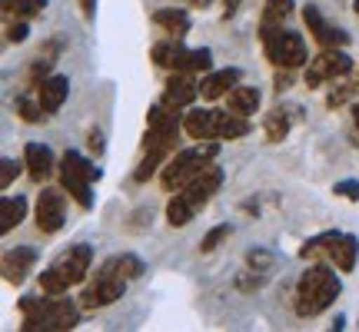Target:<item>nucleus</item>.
I'll use <instances>...</instances> for the list:
<instances>
[{
    "instance_id": "5",
    "label": "nucleus",
    "mask_w": 359,
    "mask_h": 332,
    "mask_svg": "<svg viewBox=\"0 0 359 332\" xmlns=\"http://www.w3.org/2000/svg\"><path fill=\"white\" fill-rule=\"evenodd\" d=\"M127 276L116 269V256L114 259H107L100 266V272H97V279L90 282L87 289H83V296H80V306L83 309H103V306H114L116 299H123V293H127Z\"/></svg>"
},
{
    "instance_id": "28",
    "label": "nucleus",
    "mask_w": 359,
    "mask_h": 332,
    "mask_svg": "<svg viewBox=\"0 0 359 332\" xmlns=\"http://www.w3.org/2000/svg\"><path fill=\"white\" fill-rule=\"evenodd\" d=\"M53 64H57V57H50V53H43V50H40L37 60H34L30 67H27V87H34V90H37L40 83H43V80L50 77Z\"/></svg>"
},
{
    "instance_id": "11",
    "label": "nucleus",
    "mask_w": 359,
    "mask_h": 332,
    "mask_svg": "<svg viewBox=\"0 0 359 332\" xmlns=\"http://www.w3.org/2000/svg\"><path fill=\"white\" fill-rule=\"evenodd\" d=\"M34 266H37V249H34V246L7 249V253H4V263H0L4 279L11 282V286H20V282L27 279V272H34Z\"/></svg>"
},
{
    "instance_id": "9",
    "label": "nucleus",
    "mask_w": 359,
    "mask_h": 332,
    "mask_svg": "<svg viewBox=\"0 0 359 332\" xmlns=\"http://www.w3.org/2000/svg\"><path fill=\"white\" fill-rule=\"evenodd\" d=\"M303 20H306L313 40H316L320 47H326V50H330V47H346V43H349L346 30L330 24V20L320 13V7H316V4H306V7H303Z\"/></svg>"
},
{
    "instance_id": "8",
    "label": "nucleus",
    "mask_w": 359,
    "mask_h": 332,
    "mask_svg": "<svg viewBox=\"0 0 359 332\" xmlns=\"http://www.w3.org/2000/svg\"><path fill=\"white\" fill-rule=\"evenodd\" d=\"M219 186H223V170H219L217 163H206L203 170H200V173H196V177H193L180 193H183V196H187V200L200 209V206H206L213 196H217Z\"/></svg>"
},
{
    "instance_id": "32",
    "label": "nucleus",
    "mask_w": 359,
    "mask_h": 332,
    "mask_svg": "<svg viewBox=\"0 0 359 332\" xmlns=\"http://www.w3.org/2000/svg\"><path fill=\"white\" fill-rule=\"evenodd\" d=\"M233 286H236L240 293H257V289L266 286V272H259V269H243V272H236Z\"/></svg>"
},
{
    "instance_id": "7",
    "label": "nucleus",
    "mask_w": 359,
    "mask_h": 332,
    "mask_svg": "<svg viewBox=\"0 0 359 332\" xmlns=\"http://www.w3.org/2000/svg\"><path fill=\"white\" fill-rule=\"evenodd\" d=\"M64 186L60 190H50V186H43V193L37 196V213H34V219H37V230L43 233V236H53V233L64 230L67 223V196H64Z\"/></svg>"
},
{
    "instance_id": "20",
    "label": "nucleus",
    "mask_w": 359,
    "mask_h": 332,
    "mask_svg": "<svg viewBox=\"0 0 359 332\" xmlns=\"http://www.w3.org/2000/svg\"><path fill=\"white\" fill-rule=\"evenodd\" d=\"M356 256H359V240L353 236V233H343V236L330 246V259L336 263V269H339V272H353V266H356Z\"/></svg>"
},
{
    "instance_id": "24",
    "label": "nucleus",
    "mask_w": 359,
    "mask_h": 332,
    "mask_svg": "<svg viewBox=\"0 0 359 332\" xmlns=\"http://www.w3.org/2000/svg\"><path fill=\"white\" fill-rule=\"evenodd\" d=\"M20 312H24V332H37L43 329V319H47V299H37V296H24L20 299Z\"/></svg>"
},
{
    "instance_id": "1",
    "label": "nucleus",
    "mask_w": 359,
    "mask_h": 332,
    "mask_svg": "<svg viewBox=\"0 0 359 332\" xmlns=\"http://www.w3.org/2000/svg\"><path fill=\"white\" fill-rule=\"evenodd\" d=\"M339 293H343V279L333 269L320 266V263L309 266L296 282V316H303V319L320 316L339 299Z\"/></svg>"
},
{
    "instance_id": "6",
    "label": "nucleus",
    "mask_w": 359,
    "mask_h": 332,
    "mask_svg": "<svg viewBox=\"0 0 359 332\" xmlns=\"http://www.w3.org/2000/svg\"><path fill=\"white\" fill-rule=\"evenodd\" d=\"M349 70H353V57H349L343 47H323L313 60L306 64V87L309 90H316L323 87V83H330V80H343L349 77Z\"/></svg>"
},
{
    "instance_id": "19",
    "label": "nucleus",
    "mask_w": 359,
    "mask_h": 332,
    "mask_svg": "<svg viewBox=\"0 0 359 332\" xmlns=\"http://www.w3.org/2000/svg\"><path fill=\"white\" fill-rule=\"evenodd\" d=\"M154 24L160 30H167L170 37H187L190 34V13L183 7H163V11L154 13Z\"/></svg>"
},
{
    "instance_id": "13",
    "label": "nucleus",
    "mask_w": 359,
    "mask_h": 332,
    "mask_svg": "<svg viewBox=\"0 0 359 332\" xmlns=\"http://www.w3.org/2000/svg\"><path fill=\"white\" fill-rule=\"evenodd\" d=\"M80 319V309L74 299H64V296H53L47 299V319H43V329L47 332H67L74 329Z\"/></svg>"
},
{
    "instance_id": "2",
    "label": "nucleus",
    "mask_w": 359,
    "mask_h": 332,
    "mask_svg": "<svg viewBox=\"0 0 359 332\" xmlns=\"http://www.w3.org/2000/svg\"><path fill=\"white\" fill-rule=\"evenodd\" d=\"M217 153H219V140H203L190 146V150H177L160 170V186L167 193H180L206 163H213Z\"/></svg>"
},
{
    "instance_id": "41",
    "label": "nucleus",
    "mask_w": 359,
    "mask_h": 332,
    "mask_svg": "<svg viewBox=\"0 0 359 332\" xmlns=\"http://www.w3.org/2000/svg\"><path fill=\"white\" fill-rule=\"evenodd\" d=\"M27 34H30V27H27L24 17H17V24L7 27V40H11V43H24Z\"/></svg>"
},
{
    "instance_id": "31",
    "label": "nucleus",
    "mask_w": 359,
    "mask_h": 332,
    "mask_svg": "<svg viewBox=\"0 0 359 332\" xmlns=\"http://www.w3.org/2000/svg\"><path fill=\"white\" fill-rule=\"evenodd\" d=\"M43 7H47V0H4V11L17 13V17H24V20L40 17V13H43Z\"/></svg>"
},
{
    "instance_id": "38",
    "label": "nucleus",
    "mask_w": 359,
    "mask_h": 332,
    "mask_svg": "<svg viewBox=\"0 0 359 332\" xmlns=\"http://www.w3.org/2000/svg\"><path fill=\"white\" fill-rule=\"evenodd\" d=\"M230 233H233L230 223H219V226H213V230H210L203 240H200V253H213V249H217V246L223 243V240H226Z\"/></svg>"
},
{
    "instance_id": "12",
    "label": "nucleus",
    "mask_w": 359,
    "mask_h": 332,
    "mask_svg": "<svg viewBox=\"0 0 359 332\" xmlns=\"http://www.w3.org/2000/svg\"><path fill=\"white\" fill-rule=\"evenodd\" d=\"M57 266H60V272L67 276V282H70V286H77V282L87 279L90 266H93V249H90L87 243L70 246V249L57 259Z\"/></svg>"
},
{
    "instance_id": "22",
    "label": "nucleus",
    "mask_w": 359,
    "mask_h": 332,
    "mask_svg": "<svg viewBox=\"0 0 359 332\" xmlns=\"http://www.w3.org/2000/svg\"><path fill=\"white\" fill-rule=\"evenodd\" d=\"M24 219H27V200L20 193L0 200V233H11L13 226H20Z\"/></svg>"
},
{
    "instance_id": "3",
    "label": "nucleus",
    "mask_w": 359,
    "mask_h": 332,
    "mask_svg": "<svg viewBox=\"0 0 359 332\" xmlns=\"http://www.w3.org/2000/svg\"><path fill=\"white\" fill-rule=\"evenodd\" d=\"M259 40H263L266 60L280 70H299L309 64L306 40L296 30H286L283 24H259Z\"/></svg>"
},
{
    "instance_id": "29",
    "label": "nucleus",
    "mask_w": 359,
    "mask_h": 332,
    "mask_svg": "<svg viewBox=\"0 0 359 332\" xmlns=\"http://www.w3.org/2000/svg\"><path fill=\"white\" fill-rule=\"evenodd\" d=\"M343 233H336V230H330V233H320V236H313V240H306V243L299 246V256L303 259H309V256H320V253H330V246L339 240Z\"/></svg>"
},
{
    "instance_id": "37",
    "label": "nucleus",
    "mask_w": 359,
    "mask_h": 332,
    "mask_svg": "<svg viewBox=\"0 0 359 332\" xmlns=\"http://www.w3.org/2000/svg\"><path fill=\"white\" fill-rule=\"evenodd\" d=\"M163 163H167V160H163V156L143 153L140 166H137V170H133V179H137V183H147V179H150V177H154V173H156V170H163Z\"/></svg>"
},
{
    "instance_id": "43",
    "label": "nucleus",
    "mask_w": 359,
    "mask_h": 332,
    "mask_svg": "<svg viewBox=\"0 0 359 332\" xmlns=\"http://www.w3.org/2000/svg\"><path fill=\"white\" fill-rule=\"evenodd\" d=\"M87 146H90V153H103V133L100 130H90V137H87Z\"/></svg>"
},
{
    "instance_id": "4",
    "label": "nucleus",
    "mask_w": 359,
    "mask_h": 332,
    "mask_svg": "<svg viewBox=\"0 0 359 332\" xmlns=\"http://www.w3.org/2000/svg\"><path fill=\"white\" fill-rule=\"evenodd\" d=\"M57 173H60V186L77 200L80 209H93V190H90V183L103 177L100 166H93L90 160H83L77 150H67V153L60 156Z\"/></svg>"
},
{
    "instance_id": "10",
    "label": "nucleus",
    "mask_w": 359,
    "mask_h": 332,
    "mask_svg": "<svg viewBox=\"0 0 359 332\" xmlns=\"http://www.w3.org/2000/svg\"><path fill=\"white\" fill-rule=\"evenodd\" d=\"M196 97H200V83L193 80V74H187V70H173L170 80H167V87H163V103L177 106V110H187Z\"/></svg>"
},
{
    "instance_id": "36",
    "label": "nucleus",
    "mask_w": 359,
    "mask_h": 332,
    "mask_svg": "<svg viewBox=\"0 0 359 332\" xmlns=\"http://www.w3.org/2000/svg\"><path fill=\"white\" fill-rule=\"evenodd\" d=\"M116 269L127 276V279H140L143 272H147V266H143V259L140 256H133V253H123V256H116Z\"/></svg>"
},
{
    "instance_id": "26",
    "label": "nucleus",
    "mask_w": 359,
    "mask_h": 332,
    "mask_svg": "<svg viewBox=\"0 0 359 332\" xmlns=\"http://www.w3.org/2000/svg\"><path fill=\"white\" fill-rule=\"evenodd\" d=\"M290 127H293V120H290V113H286L283 106L269 110L266 120H263V130H266V140L269 143H283L286 137H290Z\"/></svg>"
},
{
    "instance_id": "17",
    "label": "nucleus",
    "mask_w": 359,
    "mask_h": 332,
    "mask_svg": "<svg viewBox=\"0 0 359 332\" xmlns=\"http://www.w3.org/2000/svg\"><path fill=\"white\" fill-rule=\"evenodd\" d=\"M240 70L236 67H226V70H213V74H206L203 83H200V97L203 100H219V97H226L230 93V87H236L240 83Z\"/></svg>"
},
{
    "instance_id": "18",
    "label": "nucleus",
    "mask_w": 359,
    "mask_h": 332,
    "mask_svg": "<svg viewBox=\"0 0 359 332\" xmlns=\"http://www.w3.org/2000/svg\"><path fill=\"white\" fill-rule=\"evenodd\" d=\"M183 57H187V47L180 43V37H170V40H160L154 50H150V60L163 70H180L183 67Z\"/></svg>"
},
{
    "instance_id": "47",
    "label": "nucleus",
    "mask_w": 359,
    "mask_h": 332,
    "mask_svg": "<svg viewBox=\"0 0 359 332\" xmlns=\"http://www.w3.org/2000/svg\"><path fill=\"white\" fill-rule=\"evenodd\" d=\"M353 146H359V127L353 123Z\"/></svg>"
},
{
    "instance_id": "48",
    "label": "nucleus",
    "mask_w": 359,
    "mask_h": 332,
    "mask_svg": "<svg viewBox=\"0 0 359 332\" xmlns=\"http://www.w3.org/2000/svg\"><path fill=\"white\" fill-rule=\"evenodd\" d=\"M353 123H356V127H359V103H356V106H353Z\"/></svg>"
},
{
    "instance_id": "14",
    "label": "nucleus",
    "mask_w": 359,
    "mask_h": 332,
    "mask_svg": "<svg viewBox=\"0 0 359 332\" xmlns=\"http://www.w3.org/2000/svg\"><path fill=\"white\" fill-rule=\"evenodd\" d=\"M24 163H27V177L34 179V183H47L53 177V170H57L50 146H43V143H27Z\"/></svg>"
},
{
    "instance_id": "16",
    "label": "nucleus",
    "mask_w": 359,
    "mask_h": 332,
    "mask_svg": "<svg viewBox=\"0 0 359 332\" xmlns=\"http://www.w3.org/2000/svg\"><path fill=\"white\" fill-rule=\"evenodd\" d=\"M67 97H70V80H67L64 74H50V77L37 87V100H40V106H43L47 116L57 113V110L67 103Z\"/></svg>"
},
{
    "instance_id": "45",
    "label": "nucleus",
    "mask_w": 359,
    "mask_h": 332,
    "mask_svg": "<svg viewBox=\"0 0 359 332\" xmlns=\"http://www.w3.org/2000/svg\"><path fill=\"white\" fill-rule=\"evenodd\" d=\"M80 11L87 20H93V13H97V0H80Z\"/></svg>"
},
{
    "instance_id": "40",
    "label": "nucleus",
    "mask_w": 359,
    "mask_h": 332,
    "mask_svg": "<svg viewBox=\"0 0 359 332\" xmlns=\"http://www.w3.org/2000/svg\"><path fill=\"white\" fill-rule=\"evenodd\" d=\"M333 193L349 203H359V179H339V183H333Z\"/></svg>"
},
{
    "instance_id": "33",
    "label": "nucleus",
    "mask_w": 359,
    "mask_h": 332,
    "mask_svg": "<svg viewBox=\"0 0 359 332\" xmlns=\"http://www.w3.org/2000/svg\"><path fill=\"white\" fill-rule=\"evenodd\" d=\"M293 13V0H266L263 7V24H283Z\"/></svg>"
},
{
    "instance_id": "39",
    "label": "nucleus",
    "mask_w": 359,
    "mask_h": 332,
    "mask_svg": "<svg viewBox=\"0 0 359 332\" xmlns=\"http://www.w3.org/2000/svg\"><path fill=\"white\" fill-rule=\"evenodd\" d=\"M24 166L27 163H17V160H11V156H4V160H0V190H11V183L20 177Z\"/></svg>"
},
{
    "instance_id": "21",
    "label": "nucleus",
    "mask_w": 359,
    "mask_h": 332,
    "mask_svg": "<svg viewBox=\"0 0 359 332\" xmlns=\"http://www.w3.org/2000/svg\"><path fill=\"white\" fill-rule=\"evenodd\" d=\"M250 116L233 113V110H219V123H217V140H243L250 133Z\"/></svg>"
},
{
    "instance_id": "27",
    "label": "nucleus",
    "mask_w": 359,
    "mask_h": 332,
    "mask_svg": "<svg viewBox=\"0 0 359 332\" xmlns=\"http://www.w3.org/2000/svg\"><path fill=\"white\" fill-rule=\"evenodd\" d=\"M37 279H40V293H43V296H64L67 289H70V282H67V276L60 272V266H57V263L43 269Z\"/></svg>"
},
{
    "instance_id": "35",
    "label": "nucleus",
    "mask_w": 359,
    "mask_h": 332,
    "mask_svg": "<svg viewBox=\"0 0 359 332\" xmlns=\"http://www.w3.org/2000/svg\"><path fill=\"white\" fill-rule=\"evenodd\" d=\"M273 263H276V253H269V249H263V246H253V249L246 253V266H250V269L269 272V269H273Z\"/></svg>"
},
{
    "instance_id": "46",
    "label": "nucleus",
    "mask_w": 359,
    "mask_h": 332,
    "mask_svg": "<svg viewBox=\"0 0 359 332\" xmlns=\"http://www.w3.org/2000/svg\"><path fill=\"white\" fill-rule=\"evenodd\" d=\"M333 329H336V332H339V329H346V316H343V312H339V316L333 319Z\"/></svg>"
},
{
    "instance_id": "44",
    "label": "nucleus",
    "mask_w": 359,
    "mask_h": 332,
    "mask_svg": "<svg viewBox=\"0 0 359 332\" xmlns=\"http://www.w3.org/2000/svg\"><path fill=\"white\" fill-rule=\"evenodd\" d=\"M290 83H293V70H283V74H276V90H280V93L290 87Z\"/></svg>"
},
{
    "instance_id": "25",
    "label": "nucleus",
    "mask_w": 359,
    "mask_h": 332,
    "mask_svg": "<svg viewBox=\"0 0 359 332\" xmlns=\"http://www.w3.org/2000/svg\"><path fill=\"white\" fill-rule=\"evenodd\" d=\"M196 213H200V209H196L183 193H173V200L167 203V223L170 226H190Z\"/></svg>"
},
{
    "instance_id": "49",
    "label": "nucleus",
    "mask_w": 359,
    "mask_h": 332,
    "mask_svg": "<svg viewBox=\"0 0 359 332\" xmlns=\"http://www.w3.org/2000/svg\"><path fill=\"white\" fill-rule=\"evenodd\" d=\"M353 7H356V13H359V0H356V4H353Z\"/></svg>"
},
{
    "instance_id": "23",
    "label": "nucleus",
    "mask_w": 359,
    "mask_h": 332,
    "mask_svg": "<svg viewBox=\"0 0 359 332\" xmlns=\"http://www.w3.org/2000/svg\"><path fill=\"white\" fill-rule=\"evenodd\" d=\"M226 103H230L233 113H243V116H253L259 110V90L257 87H236L226 93Z\"/></svg>"
},
{
    "instance_id": "15",
    "label": "nucleus",
    "mask_w": 359,
    "mask_h": 332,
    "mask_svg": "<svg viewBox=\"0 0 359 332\" xmlns=\"http://www.w3.org/2000/svg\"><path fill=\"white\" fill-rule=\"evenodd\" d=\"M217 123H219V110H203V106H196V110L183 116V130L196 143L217 140Z\"/></svg>"
},
{
    "instance_id": "34",
    "label": "nucleus",
    "mask_w": 359,
    "mask_h": 332,
    "mask_svg": "<svg viewBox=\"0 0 359 332\" xmlns=\"http://www.w3.org/2000/svg\"><path fill=\"white\" fill-rule=\"evenodd\" d=\"M210 60H213V53L206 50V47H200V50H187V57H183V67L180 70H187V74H200V70H210Z\"/></svg>"
},
{
    "instance_id": "30",
    "label": "nucleus",
    "mask_w": 359,
    "mask_h": 332,
    "mask_svg": "<svg viewBox=\"0 0 359 332\" xmlns=\"http://www.w3.org/2000/svg\"><path fill=\"white\" fill-rule=\"evenodd\" d=\"M13 110H17V116L24 120V123H40L43 120V106H40L37 97H17V103H13Z\"/></svg>"
},
{
    "instance_id": "42",
    "label": "nucleus",
    "mask_w": 359,
    "mask_h": 332,
    "mask_svg": "<svg viewBox=\"0 0 359 332\" xmlns=\"http://www.w3.org/2000/svg\"><path fill=\"white\" fill-rule=\"evenodd\" d=\"M147 216H150V209H147V206L137 209V213H133V223H127V230L130 233H143L147 230Z\"/></svg>"
}]
</instances>
